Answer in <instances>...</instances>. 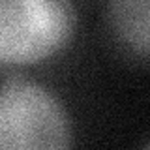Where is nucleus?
<instances>
[{"mask_svg":"<svg viewBox=\"0 0 150 150\" xmlns=\"http://www.w3.org/2000/svg\"><path fill=\"white\" fill-rule=\"evenodd\" d=\"M64 103L43 84L11 77L0 86V150H69Z\"/></svg>","mask_w":150,"mask_h":150,"instance_id":"obj_1","label":"nucleus"},{"mask_svg":"<svg viewBox=\"0 0 150 150\" xmlns=\"http://www.w3.org/2000/svg\"><path fill=\"white\" fill-rule=\"evenodd\" d=\"M77 13L69 2L0 0V64H36L68 45Z\"/></svg>","mask_w":150,"mask_h":150,"instance_id":"obj_2","label":"nucleus"},{"mask_svg":"<svg viewBox=\"0 0 150 150\" xmlns=\"http://www.w3.org/2000/svg\"><path fill=\"white\" fill-rule=\"evenodd\" d=\"M109 25L122 43L129 45L143 58L148 56V17L150 4L146 0L111 2L107 8Z\"/></svg>","mask_w":150,"mask_h":150,"instance_id":"obj_3","label":"nucleus"},{"mask_svg":"<svg viewBox=\"0 0 150 150\" xmlns=\"http://www.w3.org/2000/svg\"><path fill=\"white\" fill-rule=\"evenodd\" d=\"M144 150H150V148H148V146H144Z\"/></svg>","mask_w":150,"mask_h":150,"instance_id":"obj_4","label":"nucleus"}]
</instances>
